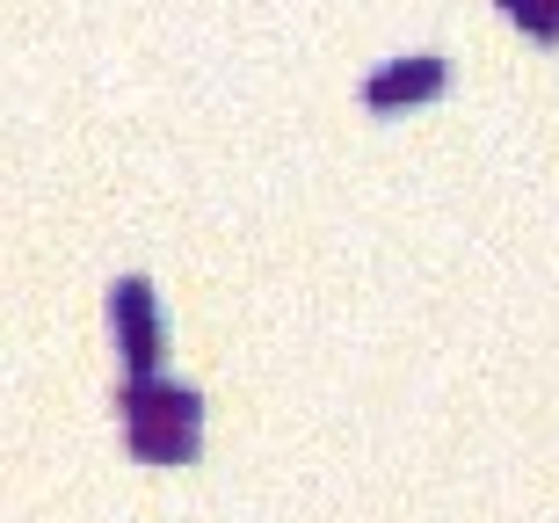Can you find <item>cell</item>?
Masks as SVG:
<instances>
[{
	"instance_id": "1",
	"label": "cell",
	"mask_w": 559,
	"mask_h": 523,
	"mask_svg": "<svg viewBox=\"0 0 559 523\" xmlns=\"http://www.w3.org/2000/svg\"><path fill=\"white\" fill-rule=\"evenodd\" d=\"M124 437L139 459L153 465H189L197 459V429H204V393L189 385V378H124Z\"/></svg>"
},
{
	"instance_id": "2",
	"label": "cell",
	"mask_w": 559,
	"mask_h": 523,
	"mask_svg": "<svg viewBox=\"0 0 559 523\" xmlns=\"http://www.w3.org/2000/svg\"><path fill=\"white\" fill-rule=\"evenodd\" d=\"M109 328H117L131 378H160V306H153V284L139 270H124L109 284Z\"/></svg>"
},
{
	"instance_id": "4",
	"label": "cell",
	"mask_w": 559,
	"mask_h": 523,
	"mask_svg": "<svg viewBox=\"0 0 559 523\" xmlns=\"http://www.w3.org/2000/svg\"><path fill=\"white\" fill-rule=\"evenodd\" d=\"M501 8H509L531 37H559V0H501Z\"/></svg>"
},
{
	"instance_id": "3",
	"label": "cell",
	"mask_w": 559,
	"mask_h": 523,
	"mask_svg": "<svg viewBox=\"0 0 559 523\" xmlns=\"http://www.w3.org/2000/svg\"><path fill=\"white\" fill-rule=\"evenodd\" d=\"M443 51L436 44H421V51H400V59H385V66H371L364 73V103L371 109H400V103H421V95H436L443 87Z\"/></svg>"
}]
</instances>
